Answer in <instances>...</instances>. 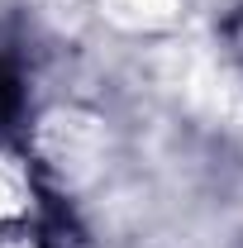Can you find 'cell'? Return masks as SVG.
<instances>
[{
	"label": "cell",
	"mask_w": 243,
	"mask_h": 248,
	"mask_svg": "<svg viewBox=\"0 0 243 248\" xmlns=\"http://www.w3.org/2000/svg\"><path fill=\"white\" fill-rule=\"evenodd\" d=\"M33 219V172L10 148H0V229Z\"/></svg>",
	"instance_id": "cell-1"
}]
</instances>
